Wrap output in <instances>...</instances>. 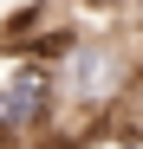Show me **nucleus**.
<instances>
[{
	"label": "nucleus",
	"mask_w": 143,
	"mask_h": 149,
	"mask_svg": "<svg viewBox=\"0 0 143 149\" xmlns=\"http://www.w3.org/2000/svg\"><path fill=\"white\" fill-rule=\"evenodd\" d=\"M124 19H130V26L143 33V0H124Z\"/></svg>",
	"instance_id": "nucleus-2"
},
{
	"label": "nucleus",
	"mask_w": 143,
	"mask_h": 149,
	"mask_svg": "<svg viewBox=\"0 0 143 149\" xmlns=\"http://www.w3.org/2000/svg\"><path fill=\"white\" fill-rule=\"evenodd\" d=\"M59 91H52V58L0 45V149H59Z\"/></svg>",
	"instance_id": "nucleus-1"
}]
</instances>
